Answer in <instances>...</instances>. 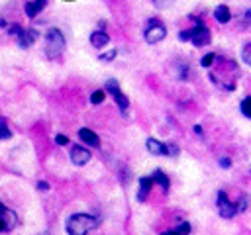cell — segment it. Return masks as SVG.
<instances>
[{
    "instance_id": "obj_1",
    "label": "cell",
    "mask_w": 251,
    "mask_h": 235,
    "mask_svg": "<svg viewBox=\"0 0 251 235\" xmlns=\"http://www.w3.org/2000/svg\"><path fill=\"white\" fill-rule=\"evenodd\" d=\"M96 225V219L90 213H73L67 219V233L69 235H86Z\"/></svg>"
},
{
    "instance_id": "obj_2",
    "label": "cell",
    "mask_w": 251,
    "mask_h": 235,
    "mask_svg": "<svg viewBox=\"0 0 251 235\" xmlns=\"http://www.w3.org/2000/svg\"><path fill=\"white\" fill-rule=\"evenodd\" d=\"M67 47V41H65V35L61 29L57 27H51L47 33H45V55L49 59H57Z\"/></svg>"
},
{
    "instance_id": "obj_3",
    "label": "cell",
    "mask_w": 251,
    "mask_h": 235,
    "mask_svg": "<svg viewBox=\"0 0 251 235\" xmlns=\"http://www.w3.org/2000/svg\"><path fill=\"white\" fill-rule=\"evenodd\" d=\"M143 37H145L147 43H159L167 37V27L157 18H153V20L147 22V25L143 29Z\"/></svg>"
},
{
    "instance_id": "obj_4",
    "label": "cell",
    "mask_w": 251,
    "mask_h": 235,
    "mask_svg": "<svg viewBox=\"0 0 251 235\" xmlns=\"http://www.w3.org/2000/svg\"><path fill=\"white\" fill-rule=\"evenodd\" d=\"M188 31H190V43H192L194 47H206V45L212 41L210 29L204 25V22H202V20H198V22H196V25H194V27H190Z\"/></svg>"
},
{
    "instance_id": "obj_5",
    "label": "cell",
    "mask_w": 251,
    "mask_h": 235,
    "mask_svg": "<svg viewBox=\"0 0 251 235\" xmlns=\"http://www.w3.org/2000/svg\"><path fill=\"white\" fill-rule=\"evenodd\" d=\"M104 90L112 94V98L116 100V104H118V108L122 110V114H126V112H127V106H129V100H127V96L120 90V84H118L114 78H110V80H106Z\"/></svg>"
},
{
    "instance_id": "obj_6",
    "label": "cell",
    "mask_w": 251,
    "mask_h": 235,
    "mask_svg": "<svg viewBox=\"0 0 251 235\" xmlns=\"http://www.w3.org/2000/svg\"><path fill=\"white\" fill-rule=\"evenodd\" d=\"M216 206H218V212H220V215H222L224 219H229V217H233V215L237 213V204H233V202L229 200V196H227L224 190L218 192Z\"/></svg>"
},
{
    "instance_id": "obj_7",
    "label": "cell",
    "mask_w": 251,
    "mask_h": 235,
    "mask_svg": "<svg viewBox=\"0 0 251 235\" xmlns=\"http://www.w3.org/2000/svg\"><path fill=\"white\" fill-rule=\"evenodd\" d=\"M18 225V215L14 210L6 208L2 202H0V233H8L12 231L14 227Z\"/></svg>"
},
{
    "instance_id": "obj_8",
    "label": "cell",
    "mask_w": 251,
    "mask_h": 235,
    "mask_svg": "<svg viewBox=\"0 0 251 235\" xmlns=\"http://www.w3.org/2000/svg\"><path fill=\"white\" fill-rule=\"evenodd\" d=\"M69 157H71L73 164L82 166V164H86L90 161V151L86 147H82V145H73L71 151H69Z\"/></svg>"
},
{
    "instance_id": "obj_9",
    "label": "cell",
    "mask_w": 251,
    "mask_h": 235,
    "mask_svg": "<svg viewBox=\"0 0 251 235\" xmlns=\"http://www.w3.org/2000/svg\"><path fill=\"white\" fill-rule=\"evenodd\" d=\"M78 137H80V141H82L84 145H88V147H92V149H98V147H100V137H98L92 129H88V127H80V129H78Z\"/></svg>"
},
{
    "instance_id": "obj_10",
    "label": "cell",
    "mask_w": 251,
    "mask_h": 235,
    "mask_svg": "<svg viewBox=\"0 0 251 235\" xmlns=\"http://www.w3.org/2000/svg\"><path fill=\"white\" fill-rule=\"evenodd\" d=\"M37 29H33V27H29V29H22V33L18 35V45L22 47V49H27V47H31L33 43H35V39H37Z\"/></svg>"
},
{
    "instance_id": "obj_11",
    "label": "cell",
    "mask_w": 251,
    "mask_h": 235,
    "mask_svg": "<svg viewBox=\"0 0 251 235\" xmlns=\"http://www.w3.org/2000/svg\"><path fill=\"white\" fill-rule=\"evenodd\" d=\"M137 184H139V190H137V200L139 202H145L147 200V194L151 192V188H153V178L151 176H141L139 180H137Z\"/></svg>"
},
{
    "instance_id": "obj_12",
    "label": "cell",
    "mask_w": 251,
    "mask_h": 235,
    "mask_svg": "<svg viewBox=\"0 0 251 235\" xmlns=\"http://www.w3.org/2000/svg\"><path fill=\"white\" fill-rule=\"evenodd\" d=\"M108 43H110V35H108L106 31L96 29V31H92V33H90V45H92V47L102 49V47H104V45H108Z\"/></svg>"
},
{
    "instance_id": "obj_13",
    "label": "cell",
    "mask_w": 251,
    "mask_h": 235,
    "mask_svg": "<svg viewBox=\"0 0 251 235\" xmlns=\"http://www.w3.org/2000/svg\"><path fill=\"white\" fill-rule=\"evenodd\" d=\"M145 147H147V151L151 155H157V157H165L167 155V145L161 143V141H157V139H153V137H149L145 141Z\"/></svg>"
},
{
    "instance_id": "obj_14",
    "label": "cell",
    "mask_w": 251,
    "mask_h": 235,
    "mask_svg": "<svg viewBox=\"0 0 251 235\" xmlns=\"http://www.w3.org/2000/svg\"><path fill=\"white\" fill-rule=\"evenodd\" d=\"M45 6H47V0H31V2H25L24 10H25V16L27 18H35Z\"/></svg>"
},
{
    "instance_id": "obj_15",
    "label": "cell",
    "mask_w": 251,
    "mask_h": 235,
    "mask_svg": "<svg viewBox=\"0 0 251 235\" xmlns=\"http://www.w3.org/2000/svg\"><path fill=\"white\" fill-rule=\"evenodd\" d=\"M214 20H216L218 24H227V22L231 20V12H229V8H227L226 4H220V6L214 10Z\"/></svg>"
},
{
    "instance_id": "obj_16",
    "label": "cell",
    "mask_w": 251,
    "mask_h": 235,
    "mask_svg": "<svg viewBox=\"0 0 251 235\" xmlns=\"http://www.w3.org/2000/svg\"><path fill=\"white\" fill-rule=\"evenodd\" d=\"M151 178H153V182H157V184H161V188H163V192H169V188H171V180H169V176L163 172V170H153V174H151Z\"/></svg>"
},
{
    "instance_id": "obj_17",
    "label": "cell",
    "mask_w": 251,
    "mask_h": 235,
    "mask_svg": "<svg viewBox=\"0 0 251 235\" xmlns=\"http://www.w3.org/2000/svg\"><path fill=\"white\" fill-rule=\"evenodd\" d=\"M239 112L251 119V96H245L241 102H239Z\"/></svg>"
},
{
    "instance_id": "obj_18",
    "label": "cell",
    "mask_w": 251,
    "mask_h": 235,
    "mask_svg": "<svg viewBox=\"0 0 251 235\" xmlns=\"http://www.w3.org/2000/svg\"><path fill=\"white\" fill-rule=\"evenodd\" d=\"M104 98H106V90H94L92 94H90V104L92 106H100L102 102H104Z\"/></svg>"
},
{
    "instance_id": "obj_19",
    "label": "cell",
    "mask_w": 251,
    "mask_h": 235,
    "mask_svg": "<svg viewBox=\"0 0 251 235\" xmlns=\"http://www.w3.org/2000/svg\"><path fill=\"white\" fill-rule=\"evenodd\" d=\"M216 59H218V55H216V53H206V55L200 59V67H204V69H210V67H214Z\"/></svg>"
},
{
    "instance_id": "obj_20",
    "label": "cell",
    "mask_w": 251,
    "mask_h": 235,
    "mask_svg": "<svg viewBox=\"0 0 251 235\" xmlns=\"http://www.w3.org/2000/svg\"><path fill=\"white\" fill-rule=\"evenodd\" d=\"M10 137H12V129H10L8 123H6V118H0V139L6 141V139H10Z\"/></svg>"
},
{
    "instance_id": "obj_21",
    "label": "cell",
    "mask_w": 251,
    "mask_h": 235,
    "mask_svg": "<svg viewBox=\"0 0 251 235\" xmlns=\"http://www.w3.org/2000/svg\"><path fill=\"white\" fill-rule=\"evenodd\" d=\"M241 59L245 61V65L251 67V43H245L243 49H241Z\"/></svg>"
},
{
    "instance_id": "obj_22",
    "label": "cell",
    "mask_w": 251,
    "mask_h": 235,
    "mask_svg": "<svg viewBox=\"0 0 251 235\" xmlns=\"http://www.w3.org/2000/svg\"><path fill=\"white\" fill-rule=\"evenodd\" d=\"M175 231H176L178 235H188V233H190V223H188V221H182V223L176 225Z\"/></svg>"
},
{
    "instance_id": "obj_23",
    "label": "cell",
    "mask_w": 251,
    "mask_h": 235,
    "mask_svg": "<svg viewBox=\"0 0 251 235\" xmlns=\"http://www.w3.org/2000/svg\"><path fill=\"white\" fill-rule=\"evenodd\" d=\"M116 55H118V51H116V49H112V51H108V53H102L98 59H100V61H114V59H116Z\"/></svg>"
},
{
    "instance_id": "obj_24",
    "label": "cell",
    "mask_w": 251,
    "mask_h": 235,
    "mask_svg": "<svg viewBox=\"0 0 251 235\" xmlns=\"http://www.w3.org/2000/svg\"><path fill=\"white\" fill-rule=\"evenodd\" d=\"M175 2H176V0H153V4H155L157 8H171Z\"/></svg>"
},
{
    "instance_id": "obj_25",
    "label": "cell",
    "mask_w": 251,
    "mask_h": 235,
    "mask_svg": "<svg viewBox=\"0 0 251 235\" xmlns=\"http://www.w3.org/2000/svg\"><path fill=\"white\" fill-rule=\"evenodd\" d=\"M22 29H24V27H22L20 24H12V25L8 27V33H10V35H16V37H18V35L22 33Z\"/></svg>"
},
{
    "instance_id": "obj_26",
    "label": "cell",
    "mask_w": 251,
    "mask_h": 235,
    "mask_svg": "<svg viewBox=\"0 0 251 235\" xmlns=\"http://www.w3.org/2000/svg\"><path fill=\"white\" fill-rule=\"evenodd\" d=\"M241 24H243V25H251V8H247V10L241 14Z\"/></svg>"
},
{
    "instance_id": "obj_27",
    "label": "cell",
    "mask_w": 251,
    "mask_h": 235,
    "mask_svg": "<svg viewBox=\"0 0 251 235\" xmlns=\"http://www.w3.org/2000/svg\"><path fill=\"white\" fill-rule=\"evenodd\" d=\"M178 155V147L175 143H169L167 145V157H176Z\"/></svg>"
},
{
    "instance_id": "obj_28",
    "label": "cell",
    "mask_w": 251,
    "mask_h": 235,
    "mask_svg": "<svg viewBox=\"0 0 251 235\" xmlns=\"http://www.w3.org/2000/svg\"><path fill=\"white\" fill-rule=\"evenodd\" d=\"M55 143H57V145H69V137L63 135V133H57V135H55Z\"/></svg>"
},
{
    "instance_id": "obj_29",
    "label": "cell",
    "mask_w": 251,
    "mask_h": 235,
    "mask_svg": "<svg viewBox=\"0 0 251 235\" xmlns=\"http://www.w3.org/2000/svg\"><path fill=\"white\" fill-rule=\"evenodd\" d=\"M178 41H190V31L188 29L178 31Z\"/></svg>"
},
{
    "instance_id": "obj_30",
    "label": "cell",
    "mask_w": 251,
    "mask_h": 235,
    "mask_svg": "<svg viewBox=\"0 0 251 235\" xmlns=\"http://www.w3.org/2000/svg\"><path fill=\"white\" fill-rule=\"evenodd\" d=\"M220 166H222V168H229V166H231V159H229V157H222V159H220Z\"/></svg>"
},
{
    "instance_id": "obj_31",
    "label": "cell",
    "mask_w": 251,
    "mask_h": 235,
    "mask_svg": "<svg viewBox=\"0 0 251 235\" xmlns=\"http://www.w3.org/2000/svg\"><path fill=\"white\" fill-rule=\"evenodd\" d=\"M37 188H39V190H49V184L41 180V182H37Z\"/></svg>"
},
{
    "instance_id": "obj_32",
    "label": "cell",
    "mask_w": 251,
    "mask_h": 235,
    "mask_svg": "<svg viewBox=\"0 0 251 235\" xmlns=\"http://www.w3.org/2000/svg\"><path fill=\"white\" fill-rule=\"evenodd\" d=\"M161 235H178V233H176V231H175V229H169V231H163V233H161Z\"/></svg>"
},
{
    "instance_id": "obj_33",
    "label": "cell",
    "mask_w": 251,
    "mask_h": 235,
    "mask_svg": "<svg viewBox=\"0 0 251 235\" xmlns=\"http://www.w3.org/2000/svg\"><path fill=\"white\" fill-rule=\"evenodd\" d=\"M194 133H198V135H202V125H194Z\"/></svg>"
}]
</instances>
